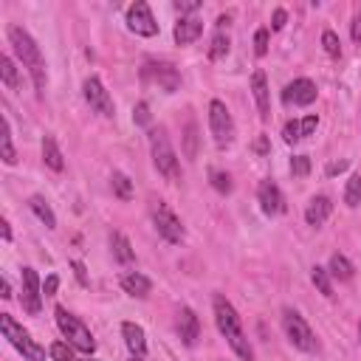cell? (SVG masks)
<instances>
[{"instance_id":"18","label":"cell","mask_w":361,"mask_h":361,"mask_svg":"<svg viewBox=\"0 0 361 361\" xmlns=\"http://www.w3.org/2000/svg\"><path fill=\"white\" fill-rule=\"evenodd\" d=\"M121 288H124V293H130V296H135V299H147L149 290H152V282H149L144 274L130 271V274L121 276Z\"/></svg>"},{"instance_id":"26","label":"cell","mask_w":361,"mask_h":361,"mask_svg":"<svg viewBox=\"0 0 361 361\" xmlns=\"http://www.w3.org/2000/svg\"><path fill=\"white\" fill-rule=\"evenodd\" d=\"M0 79L8 90H20V73L11 62V56H0Z\"/></svg>"},{"instance_id":"1","label":"cell","mask_w":361,"mask_h":361,"mask_svg":"<svg viewBox=\"0 0 361 361\" xmlns=\"http://www.w3.org/2000/svg\"><path fill=\"white\" fill-rule=\"evenodd\" d=\"M8 42H11L17 59L23 62V68L31 73L37 93L42 96V93H45V85H48V73H45V59H42L39 45H37L34 37H31L25 28H20V25H8Z\"/></svg>"},{"instance_id":"23","label":"cell","mask_w":361,"mask_h":361,"mask_svg":"<svg viewBox=\"0 0 361 361\" xmlns=\"http://www.w3.org/2000/svg\"><path fill=\"white\" fill-rule=\"evenodd\" d=\"M110 245H113V254H116V259L118 262H124V265H130L133 259H135V251H133V245H130V240L124 237V234H113L110 237Z\"/></svg>"},{"instance_id":"40","label":"cell","mask_w":361,"mask_h":361,"mask_svg":"<svg viewBox=\"0 0 361 361\" xmlns=\"http://www.w3.org/2000/svg\"><path fill=\"white\" fill-rule=\"evenodd\" d=\"M299 124H302V138H305V135H313V130H316L319 118H316V116H305Z\"/></svg>"},{"instance_id":"20","label":"cell","mask_w":361,"mask_h":361,"mask_svg":"<svg viewBox=\"0 0 361 361\" xmlns=\"http://www.w3.org/2000/svg\"><path fill=\"white\" fill-rule=\"evenodd\" d=\"M121 336H124V341H127V347H130L133 355H144V353H147L144 330H141L135 322H124V324H121Z\"/></svg>"},{"instance_id":"12","label":"cell","mask_w":361,"mask_h":361,"mask_svg":"<svg viewBox=\"0 0 361 361\" xmlns=\"http://www.w3.org/2000/svg\"><path fill=\"white\" fill-rule=\"evenodd\" d=\"M23 310L37 316L42 307V290H39V276L34 268H23V293H20Z\"/></svg>"},{"instance_id":"7","label":"cell","mask_w":361,"mask_h":361,"mask_svg":"<svg viewBox=\"0 0 361 361\" xmlns=\"http://www.w3.org/2000/svg\"><path fill=\"white\" fill-rule=\"evenodd\" d=\"M209 127H212V135H214L217 147H228L234 141V118H231L228 107L220 99L209 102Z\"/></svg>"},{"instance_id":"32","label":"cell","mask_w":361,"mask_h":361,"mask_svg":"<svg viewBox=\"0 0 361 361\" xmlns=\"http://www.w3.org/2000/svg\"><path fill=\"white\" fill-rule=\"evenodd\" d=\"M322 45H324V51H327L330 56H338V54H341V42H338V37H336L333 31H324V34H322Z\"/></svg>"},{"instance_id":"3","label":"cell","mask_w":361,"mask_h":361,"mask_svg":"<svg viewBox=\"0 0 361 361\" xmlns=\"http://www.w3.org/2000/svg\"><path fill=\"white\" fill-rule=\"evenodd\" d=\"M149 149H152V164H155V169H158L166 180L178 183V180H180V164H178V155H175V149H172V144H169V138H166V133H164L161 127L149 133Z\"/></svg>"},{"instance_id":"37","label":"cell","mask_w":361,"mask_h":361,"mask_svg":"<svg viewBox=\"0 0 361 361\" xmlns=\"http://www.w3.org/2000/svg\"><path fill=\"white\" fill-rule=\"evenodd\" d=\"M133 118H135V124H149V107H147V102H138L135 104Z\"/></svg>"},{"instance_id":"15","label":"cell","mask_w":361,"mask_h":361,"mask_svg":"<svg viewBox=\"0 0 361 361\" xmlns=\"http://www.w3.org/2000/svg\"><path fill=\"white\" fill-rule=\"evenodd\" d=\"M178 330H180V338H183L186 347H192V344L197 341V336H200V322H197V316H195L192 307H180V313H178Z\"/></svg>"},{"instance_id":"39","label":"cell","mask_w":361,"mask_h":361,"mask_svg":"<svg viewBox=\"0 0 361 361\" xmlns=\"http://www.w3.org/2000/svg\"><path fill=\"white\" fill-rule=\"evenodd\" d=\"M197 8H200V0H178L175 3V11H180V14H192Z\"/></svg>"},{"instance_id":"46","label":"cell","mask_w":361,"mask_h":361,"mask_svg":"<svg viewBox=\"0 0 361 361\" xmlns=\"http://www.w3.org/2000/svg\"><path fill=\"white\" fill-rule=\"evenodd\" d=\"M347 169V161H333L327 164V175H336V172H344Z\"/></svg>"},{"instance_id":"29","label":"cell","mask_w":361,"mask_h":361,"mask_svg":"<svg viewBox=\"0 0 361 361\" xmlns=\"http://www.w3.org/2000/svg\"><path fill=\"white\" fill-rule=\"evenodd\" d=\"M113 192L121 197V200H130L133 197V183L124 172H113Z\"/></svg>"},{"instance_id":"41","label":"cell","mask_w":361,"mask_h":361,"mask_svg":"<svg viewBox=\"0 0 361 361\" xmlns=\"http://www.w3.org/2000/svg\"><path fill=\"white\" fill-rule=\"evenodd\" d=\"M56 288H59V276H56V274H51V276L45 279V285H42V293H45V296H54V293H56Z\"/></svg>"},{"instance_id":"13","label":"cell","mask_w":361,"mask_h":361,"mask_svg":"<svg viewBox=\"0 0 361 361\" xmlns=\"http://www.w3.org/2000/svg\"><path fill=\"white\" fill-rule=\"evenodd\" d=\"M282 102L285 104H296V107H305V104L316 102V85L310 79H293L282 90Z\"/></svg>"},{"instance_id":"38","label":"cell","mask_w":361,"mask_h":361,"mask_svg":"<svg viewBox=\"0 0 361 361\" xmlns=\"http://www.w3.org/2000/svg\"><path fill=\"white\" fill-rule=\"evenodd\" d=\"M197 152V138H195V124L186 127V158H195Z\"/></svg>"},{"instance_id":"14","label":"cell","mask_w":361,"mask_h":361,"mask_svg":"<svg viewBox=\"0 0 361 361\" xmlns=\"http://www.w3.org/2000/svg\"><path fill=\"white\" fill-rule=\"evenodd\" d=\"M257 197H259V206L265 214H282L285 212V197L274 180H262L257 186Z\"/></svg>"},{"instance_id":"48","label":"cell","mask_w":361,"mask_h":361,"mask_svg":"<svg viewBox=\"0 0 361 361\" xmlns=\"http://www.w3.org/2000/svg\"><path fill=\"white\" fill-rule=\"evenodd\" d=\"M0 226H3V240H11V228H8V220H3Z\"/></svg>"},{"instance_id":"36","label":"cell","mask_w":361,"mask_h":361,"mask_svg":"<svg viewBox=\"0 0 361 361\" xmlns=\"http://www.w3.org/2000/svg\"><path fill=\"white\" fill-rule=\"evenodd\" d=\"M254 51H257V56H265L268 54V31L265 28H259L254 34Z\"/></svg>"},{"instance_id":"8","label":"cell","mask_w":361,"mask_h":361,"mask_svg":"<svg viewBox=\"0 0 361 361\" xmlns=\"http://www.w3.org/2000/svg\"><path fill=\"white\" fill-rule=\"evenodd\" d=\"M82 93H85V102L90 104V110H96L104 118H113L116 104H113V99H110V93H107V87L102 85L99 76H87L85 85H82Z\"/></svg>"},{"instance_id":"47","label":"cell","mask_w":361,"mask_h":361,"mask_svg":"<svg viewBox=\"0 0 361 361\" xmlns=\"http://www.w3.org/2000/svg\"><path fill=\"white\" fill-rule=\"evenodd\" d=\"M0 290H3V293H0L3 299H8V296H11V285H8V279H6V276L0 279Z\"/></svg>"},{"instance_id":"10","label":"cell","mask_w":361,"mask_h":361,"mask_svg":"<svg viewBox=\"0 0 361 361\" xmlns=\"http://www.w3.org/2000/svg\"><path fill=\"white\" fill-rule=\"evenodd\" d=\"M141 76H144V82L152 79L164 93H175L178 85H180V73H178L175 65H169V62H144Z\"/></svg>"},{"instance_id":"31","label":"cell","mask_w":361,"mask_h":361,"mask_svg":"<svg viewBox=\"0 0 361 361\" xmlns=\"http://www.w3.org/2000/svg\"><path fill=\"white\" fill-rule=\"evenodd\" d=\"M209 178H212V186H214L217 192H231V178H228L226 172L212 169V172H209Z\"/></svg>"},{"instance_id":"42","label":"cell","mask_w":361,"mask_h":361,"mask_svg":"<svg viewBox=\"0 0 361 361\" xmlns=\"http://www.w3.org/2000/svg\"><path fill=\"white\" fill-rule=\"evenodd\" d=\"M285 17H288V14H285V8H276V11H274V23H271V28H274V31H279V28L285 25Z\"/></svg>"},{"instance_id":"44","label":"cell","mask_w":361,"mask_h":361,"mask_svg":"<svg viewBox=\"0 0 361 361\" xmlns=\"http://www.w3.org/2000/svg\"><path fill=\"white\" fill-rule=\"evenodd\" d=\"M71 265H73V271H76V279H79L82 285H87V274H85V265H82L79 259H73Z\"/></svg>"},{"instance_id":"9","label":"cell","mask_w":361,"mask_h":361,"mask_svg":"<svg viewBox=\"0 0 361 361\" xmlns=\"http://www.w3.org/2000/svg\"><path fill=\"white\" fill-rule=\"evenodd\" d=\"M152 223H155L158 234H161L166 243H183L186 231H183V226H180V217H178L166 203H158V206H155Z\"/></svg>"},{"instance_id":"17","label":"cell","mask_w":361,"mask_h":361,"mask_svg":"<svg viewBox=\"0 0 361 361\" xmlns=\"http://www.w3.org/2000/svg\"><path fill=\"white\" fill-rule=\"evenodd\" d=\"M330 212H333L330 197L319 195V197H313V200L307 203V209H305V220H307V226H316V228H319V226L330 217Z\"/></svg>"},{"instance_id":"2","label":"cell","mask_w":361,"mask_h":361,"mask_svg":"<svg viewBox=\"0 0 361 361\" xmlns=\"http://www.w3.org/2000/svg\"><path fill=\"white\" fill-rule=\"evenodd\" d=\"M214 322H217V330L226 336L228 347L243 358V361H251L254 358V350L243 333V324H240V316L237 310L231 307V302L226 296H214Z\"/></svg>"},{"instance_id":"22","label":"cell","mask_w":361,"mask_h":361,"mask_svg":"<svg viewBox=\"0 0 361 361\" xmlns=\"http://www.w3.org/2000/svg\"><path fill=\"white\" fill-rule=\"evenodd\" d=\"M28 206H31V212L45 223V228H54V226H56V217H54V212H51V206H48V200H45L42 195H31V197H28Z\"/></svg>"},{"instance_id":"4","label":"cell","mask_w":361,"mask_h":361,"mask_svg":"<svg viewBox=\"0 0 361 361\" xmlns=\"http://www.w3.org/2000/svg\"><path fill=\"white\" fill-rule=\"evenodd\" d=\"M0 330H3V336L8 338V344L23 353V358H28V361H45V350H42V347L28 336V330H25L23 324H17L8 313H0Z\"/></svg>"},{"instance_id":"21","label":"cell","mask_w":361,"mask_h":361,"mask_svg":"<svg viewBox=\"0 0 361 361\" xmlns=\"http://www.w3.org/2000/svg\"><path fill=\"white\" fill-rule=\"evenodd\" d=\"M42 161H45L54 172H62V166H65L62 152H59V147H56L54 135H45V138H42Z\"/></svg>"},{"instance_id":"34","label":"cell","mask_w":361,"mask_h":361,"mask_svg":"<svg viewBox=\"0 0 361 361\" xmlns=\"http://www.w3.org/2000/svg\"><path fill=\"white\" fill-rule=\"evenodd\" d=\"M51 358H54V361H76L73 353H71V347L62 344V341H54V344H51Z\"/></svg>"},{"instance_id":"11","label":"cell","mask_w":361,"mask_h":361,"mask_svg":"<svg viewBox=\"0 0 361 361\" xmlns=\"http://www.w3.org/2000/svg\"><path fill=\"white\" fill-rule=\"evenodd\" d=\"M127 28L133 34H141V37H155L158 34V23H155V17H152V11L144 0H138L127 8Z\"/></svg>"},{"instance_id":"16","label":"cell","mask_w":361,"mask_h":361,"mask_svg":"<svg viewBox=\"0 0 361 361\" xmlns=\"http://www.w3.org/2000/svg\"><path fill=\"white\" fill-rule=\"evenodd\" d=\"M203 34V23L197 17H180L175 25V42L178 45H189Z\"/></svg>"},{"instance_id":"45","label":"cell","mask_w":361,"mask_h":361,"mask_svg":"<svg viewBox=\"0 0 361 361\" xmlns=\"http://www.w3.org/2000/svg\"><path fill=\"white\" fill-rule=\"evenodd\" d=\"M268 149H271V147H268V138H265V135H259V138L254 141V152H259V155H265Z\"/></svg>"},{"instance_id":"19","label":"cell","mask_w":361,"mask_h":361,"mask_svg":"<svg viewBox=\"0 0 361 361\" xmlns=\"http://www.w3.org/2000/svg\"><path fill=\"white\" fill-rule=\"evenodd\" d=\"M251 93H254V99H257L259 116L268 118L271 104H268V82H265V73H262V71H254V73H251Z\"/></svg>"},{"instance_id":"24","label":"cell","mask_w":361,"mask_h":361,"mask_svg":"<svg viewBox=\"0 0 361 361\" xmlns=\"http://www.w3.org/2000/svg\"><path fill=\"white\" fill-rule=\"evenodd\" d=\"M0 149H3V161L11 166V164H17V152H14V147H11V127H8V118L3 116L0 118Z\"/></svg>"},{"instance_id":"30","label":"cell","mask_w":361,"mask_h":361,"mask_svg":"<svg viewBox=\"0 0 361 361\" xmlns=\"http://www.w3.org/2000/svg\"><path fill=\"white\" fill-rule=\"evenodd\" d=\"M310 276H313V285H316L324 296H333V285H330V271H327V268H319V265H316Z\"/></svg>"},{"instance_id":"27","label":"cell","mask_w":361,"mask_h":361,"mask_svg":"<svg viewBox=\"0 0 361 361\" xmlns=\"http://www.w3.org/2000/svg\"><path fill=\"white\" fill-rule=\"evenodd\" d=\"M344 203L347 206H358L361 203V175H350L347 180V189H344Z\"/></svg>"},{"instance_id":"33","label":"cell","mask_w":361,"mask_h":361,"mask_svg":"<svg viewBox=\"0 0 361 361\" xmlns=\"http://www.w3.org/2000/svg\"><path fill=\"white\" fill-rule=\"evenodd\" d=\"M290 172H293V178H305V175L310 172V161H307V155H293V161H290Z\"/></svg>"},{"instance_id":"6","label":"cell","mask_w":361,"mask_h":361,"mask_svg":"<svg viewBox=\"0 0 361 361\" xmlns=\"http://www.w3.org/2000/svg\"><path fill=\"white\" fill-rule=\"evenodd\" d=\"M282 327H285V336H288V341H290L293 347H299V350H305V353H313V350L319 347V341H316L310 324H307L296 310H290V307L282 310Z\"/></svg>"},{"instance_id":"25","label":"cell","mask_w":361,"mask_h":361,"mask_svg":"<svg viewBox=\"0 0 361 361\" xmlns=\"http://www.w3.org/2000/svg\"><path fill=\"white\" fill-rule=\"evenodd\" d=\"M327 271H330L336 279L347 282V279H353V271H355V268H353V262H350L344 254H333V257H330V268H327Z\"/></svg>"},{"instance_id":"35","label":"cell","mask_w":361,"mask_h":361,"mask_svg":"<svg viewBox=\"0 0 361 361\" xmlns=\"http://www.w3.org/2000/svg\"><path fill=\"white\" fill-rule=\"evenodd\" d=\"M282 138H285L288 144H296V141L302 138V124H299V121H288V124L282 127Z\"/></svg>"},{"instance_id":"28","label":"cell","mask_w":361,"mask_h":361,"mask_svg":"<svg viewBox=\"0 0 361 361\" xmlns=\"http://www.w3.org/2000/svg\"><path fill=\"white\" fill-rule=\"evenodd\" d=\"M226 54H228V34L217 31V34L212 37V45H209V56H212V59H223Z\"/></svg>"},{"instance_id":"49","label":"cell","mask_w":361,"mask_h":361,"mask_svg":"<svg viewBox=\"0 0 361 361\" xmlns=\"http://www.w3.org/2000/svg\"><path fill=\"white\" fill-rule=\"evenodd\" d=\"M133 361H141V355H133Z\"/></svg>"},{"instance_id":"50","label":"cell","mask_w":361,"mask_h":361,"mask_svg":"<svg viewBox=\"0 0 361 361\" xmlns=\"http://www.w3.org/2000/svg\"><path fill=\"white\" fill-rule=\"evenodd\" d=\"M358 338H361V327H358Z\"/></svg>"},{"instance_id":"5","label":"cell","mask_w":361,"mask_h":361,"mask_svg":"<svg viewBox=\"0 0 361 361\" xmlns=\"http://www.w3.org/2000/svg\"><path fill=\"white\" fill-rule=\"evenodd\" d=\"M54 313H56V324H59V330H62V336L68 338L71 347H76V350H82V353H93V350H96V341H93L90 330H87L73 313H68L62 305H59Z\"/></svg>"},{"instance_id":"43","label":"cell","mask_w":361,"mask_h":361,"mask_svg":"<svg viewBox=\"0 0 361 361\" xmlns=\"http://www.w3.org/2000/svg\"><path fill=\"white\" fill-rule=\"evenodd\" d=\"M350 34H353L355 42H361V11L353 17V28H350Z\"/></svg>"}]
</instances>
